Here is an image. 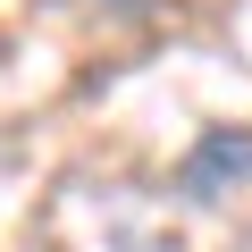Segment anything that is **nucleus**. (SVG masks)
Segmentation results:
<instances>
[{"label":"nucleus","instance_id":"f257e3e1","mask_svg":"<svg viewBox=\"0 0 252 252\" xmlns=\"http://www.w3.org/2000/svg\"><path fill=\"white\" fill-rule=\"evenodd\" d=\"M235 185H252V126H202L193 152H185L177 177H168V193L193 202V210H210V202H227Z\"/></svg>","mask_w":252,"mask_h":252}]
</instances>
